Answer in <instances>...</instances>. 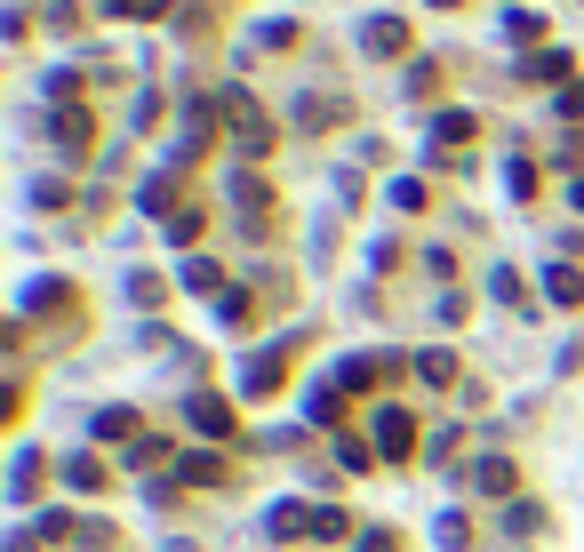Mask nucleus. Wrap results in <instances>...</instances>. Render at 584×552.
Instances as JSON below:
<instances>
[{"mask_svg":"<svg viewBox=\"0 0 584 552\" xmlns=\"http://www.w3.org/2000/svg\"><path fill=\"white\" fill-rule=\"evenodd\" d=\"M504 537H544V504L512 497V504H504Z\"/></svg>","mask_w":584,"mask_h":552,"instance_id":"nucleus-15","label":"nucleus"},{"mask_svg":"<svg viewBox=\"0 0 584 552\" xmlns=\"http://www.w3.org/2000/svg\"><path fill=\"white\" fill-rule=\"evenodd\" d=\"M361 552H400V537H393V529H368V537H361Z\"/></svg>","mask_w":584,"mask_h":552,"instance_id":"nucleus-34","label":"nucleus"},{"mask_svg":"<svg viewBox=\"0 0 584 552\" xmlns=\"http://www.w3.org/2000/svg\"><path fill=\"white\" fill-rule=\"evenodd\" d=\"M257 49H296V24L289 17H264L257 24Z\"/></svg>","mask_w":584,"mask_h":552,"instance_id":"nucleus-21","label":"nucleus"},{"mask_svg":"<svg viewBox=\"0 0 584 552\" xmlns=\"http://www.w3.org/2000/svg\"><path fill=\"white\" fill-rule=\"evenodd\" d=\"M345 529H353V521H345L336 504H321V512H313V537H345Z\"/></svg>","mask_w":584,"mask_h":552,"instance_id":"nucleus-32","label":"nucleus"},{"mask_svg":"<svg viewBox=\"0 0 584 552\" xmlns=\"http://www.w3.org/2000/svg\"><path fill=\"white\" fill-rule=\"evenodd\" d=\"M49 136H56V153H64V160H81V153H88V113H81V105H64V113L49 121Z\"/></svg>","mask_w":584,"mask_h":552,"instance_id":"nucleus-10","label":"nucleus"},{"mask_svg":"<svg viewBox=\"0 0 584 552\" xmlns=\"http://www.w3.org/2000/svg\"><path fill=\"white\" fill-rule=\"evenodd\" d=\"M56 296H73V289H64V281H32V289H24V313H49Z\"/></svg>","mask_w":584,"mask_h":552,"instance_id":"nucleus-28","label":"nucleus"},{"mask_svg":"<svg viewBox=\"0 0 584 552\" xmlns=\"http://www.w3.org/2000/svg\"><path fill=\"white\" fill-rule=\"evenodd\" d=\"M313 512H321V504H296V497L264 504V537H272V544H296V537H313Z\"/></svg>","mask_w":584,"mask_h":552,"instance_id":"nucleus-4","label":"nucleus"},{"mask_svg":"<svg viewBox=\"0 0 584 552\" xmlns=\"http://www.w3.org/2000/svg\"><path fill=\"white\" fill-rule=\"evenodd\" d=\"M400 376V353H353V361H336V385L345 393H376V385H393Z\"/></svg>","mask_w":584,"mask_h":552,"instance_id":"nucleus-2","label":"nucleus"},{"mask_svg":"<svg viewBox=\"0 0 584 552\" xmlns=\"http://www.w3.org/2000/svg\"><path fill=\"white\" fill-rule=\"evenodd\" d=\"M225 472H232V465L217 457V448H185V457H177V480H185V489H192V480H200V489H217Z\"/></svg>","mask_w":584,"mask_h":552,"instance_id":"nucleus-8","label":"nucleus"},{"mask_svg":"<svg viewBox=\"0 0 584 552\" xmlns=\"http://www.w3.org/2000/svg\"><path fill=\"white\" fill-rule=\"evenodd\" d=\"M361 49H368V56H400V49H408V24H400V17H368V24H361Z\"/></svg>","mask_w":584,"mask_h":552,"instance_id":"nucleus-9","label":"nucleus"},{"mask_svg":"<svg viewBox=\"0 0 584 552\" xmlns=\"http://www.w3.org/2000/svg\"><path fill=\"white\" fill-rule=\"evenodd\" d=\"M504 32L512 41H544V17L536 9H504Z\"/></svg>","mask_w":584,"mask_h":552,"instance_id":"nucleus-22","label":"nucleus"},{"mask_svg":"<svg viewBox=\"0 0 584 552\" xmlns=\"http://www.w3.org/2000/svg\"><path fill=\"white\" fill-rule=\"evenodd\" d=\"M281 376H289V344H272V353H249V361H240V393L264 400V393H281Z\"/></svg>","mask_w":584,"mask_h":552,"instance_id":"nucleus-3","label":"nucleus"},{"mask_svg":"<svg viewBox=\"0 0 584 552\" xmlns=\"http://www.w3.org/2000/svg\"><path fill=\"white\" fill-rule=\"evenodd\" d=\"M177 281H185V289H200V296H209V289L225 296V272H217L209 257H185V272H177Z\"/></svg>","mask_w":584,"mask_h":552,"instance_id":"nucleus-18","label":"nucleus"},{"mask_svg":"<svg viewBox=\"0 0 584 552\" xmlns=\"http://www.w3.org/2000/svg\"><path fill=\"white\" fill-rule=\"evenodd\" d=\"M417 376L449 393V385H457V353H440V344H432V353H417Z\"/></svg>","mask_w":584,"mask_h":552,"instance_id":"nucleus-17","label":"nucleus"},{"mask_svg":"<svg viewBox=\"0 0 584 552\" xmlns=\"http://www.w3.org/2000/svg\"><path fill=\"white\" fill-rule=\"evenodd\" d=\"M553 113H569V121H584V81H569V88L553 96Z\"/></svg>","mask_w":584,"mask_h":552,"instance_id":"nucleus-33","label":"nucleus"},{"mask_svg":"<svg viewBox=\"0 0 584 552\" xmlns=\"http://www.w3.org/2000/svg\"><path fill=\"white\" fill-rule=\"evenodd\" d=\"M368 440H376V457H385V465L417 457V417H408L400 400H385V408H376V417H368Z\"/></svg>","mask_w":584,"mask_h":552,"instance_id":"nucleus-1","label":"nucleus"},{"mask_svg":"<svg viewBox=\"0 0 584 552\" xmlns=\"http://www.w3.org/2000/svg\"><path fill=\"white\" fill-rule=\"evenodd\" d=\"M160 457H168L160 433H136V440H128V465H160Z\"/></svg>","mask_w":584,"mask_h":552,"instance_id":"nucleus-26","label":"nucleus"},{"mask_svg":"<svg viewBox=\"0 0 584 552\" xmlns=\"http://www.w3.org/2000/svg\"><path fill=\"white\" fill-rule=\"evenodd\" d=\"M217 321H225V329L249 321V289H225V296H217Z\"/></svg>","mask_w":584,"mask_h":552,"instance_id":"nucleus-29","label":"nucleus"},{"mask_svg":"<svg viewBox=\"0 0 584 552\" xmlns=\"http://www.w3.org/2000/svg\"><path fill=\"white\" fill-rule=\"evenodd\" d=\"M368 457H376V440H336V465L345 472H368Z\"/></svg>","mask_w":584,"mask_h":552,"instance_id":"nucleus-30","label":"nucleus"},{"mask_svg":"<svg viewBox=\"0 0 584 552\" xmlns=\"http://www.w3.org/2000/svg\"><path fill=\"white\" fill-rule=\"evenodd\" d=\"M544 304H584V272L576 264H544Z\"/></svg>","mask_w":584,"mask_h":552,"instance_id":"nucleus-13","label":"nucleus"},{"mask_svg":"<svg viewBox=\"0 0 584 552\" xmlns=\"http://www.w3.org/2000/svg\"><path fill=\"white\" fill-rule=\"evenodd\" d=\"M432 9H457V0H432Z\"/></svg>","mask_w":584,"mask_h":552,"instance_id":"nucleus-36","label":"nucleus"},{"mask_svg":"<svg viewBox=\"0 0 584 552\" xmlns=\"http://www.w3.org/2000/svg\"><path fill=\"white\" fill-rule=\"evenodd\" d=\"M432 537H440V552H465V537H472V529H465V512H440Z\"/></svg>","mask_w":584,"mask_h":552,"instance_id":"nucleus-24","label":"nucleus"},{"mask_svg":"<svg viewBox=\"0 0 584 552\" xmlns=\"http://www.w3.org/2000/svg\"><path fill=\"white\" fill-rule=\"evenodd\" d=\"M569 209H576V217H584V177H576V185H569Z\"/></svg>","mask_w":584,"mask_h":552,"instance_id":"nucleus-35","label":"nucleus"},{"mask_svg":"<svg viewBox=\"0 0 584 552\" xmlns=\"http://www.w3.org/2000/svg\"><path fill=\"white\" fill-rule=\"evenodd\" d=\"M489 296H504V304H529V296H521V272H512V264H497V272H489Z\"/></svg>","mask_w":584,"mask_h":552,"instance_id":"nucleus-27","label":"nucleus"},{"mask_svg":"<svg viewBox=\"0 0 584 552\" xmlns=\"http://www.w3.org/2000/svg\"><path fill=\"white\" fill-rule=\"evenodd\" d=\"M41 497V448H17V472H9V504Z\"/></svg>","mask_w":584,"mask_h":552,"instance_id":"nucleus-12","label":"nucleus"},{"mask_svg":"<svg viewBox=\"0 0 584 552\" xmlns=\"http://www.w3.org/2000/svg\"><path fill=\"white\" fill-rule=\"evenodd\" d=\"M521 81H569V49H544V56H529V64H521Z\"/></svg>","mask_w":584,"mask_h":552,"instance_id":"nucleus-19","label":"nucleus"},{"mask_svg":"<svg viewBox=\"0 0 584 552\" xmlns=\"http://www.w3.org/2000/svg\"><path fill=\"white\" fill-rule=\"evenodd\" d=\"M96 440H136V408H96Z\"/></svg>","mask_w":584,"mask_h":552,"instance_id":"nucleus-20","label":"nucleus"},{"mask_svg":"<svg viewBox=\"0 0 584 552\" xmlns=\"http://www.w3.org/2000/svg\"><path fill=\"white\" fill-rule=\"evenodd\" d=\"M504 192H512V200H529V192H536V168H529V160H512V168H504Z\"/></svg>","mask_w":584,"mask_h":552,"instance_id":"nucleus-31","label":"nucleus"},{"mask_svg":"<svg viewBox=\"0 0 584 552\" xmlns=\"http://www.w3.org/2000/svg\"><path fill=\"white\" fill-rule=\"evenodd\" d=\"M304 417H313L321 433H336V425H345V385H313V393H304Z\"/></svg>","mask_w":584,"mask_h":552,"instance_id":"nucleus-11","label":"nucleus"},{"mask_svg":"<svg viewBox=\"0 0 584 552\" xmlns=\"http://www.w3.org/2000/svg\"><path fill=\"white\" fill-rule=\"evenodd\" d=\"M136 209H153V217H177V168H160V177H145V192H136Z\"/></svg>","mask_w":584,"mask_h":552,"instance_id":"nucleus-14","label":"nucleus"},{"mask_svg":"<svg viewBox=\"0 0 584 552\" xmlns=\"http://www.w3.org/2000/svg\"><path fill=\"white\" fill-rule=\"evenodd\" d=\"M225 121H232V136H240V153H264V145H272V121H264V113H257L240 88L225 96Z\"/></svg>","mask_w":584,"mask_h":552,"instance_id":"nucleus-5","label":"nucleus"},{"mask_svg":"<svg viewBox=\"0 0 584 552\" xmlns=\"http://www.w3.org/2000/svg\"><path fill=\"white\" fill-rule=\"evenodd\" d=\"M185 417H192L200 440H232V408H225L217 393H192V400H185Z\"/></svg>","mask_w":584,"mask_h":552,"instance_id":"nucleus-6","label":"nucleus"},{"mask_svg":"<svg viewBox=\"0 0 584 552\" xmlns=\"http://www.w3.org/2000/svg\"><path fill=\"white\" fill-rule=\"evenodd\" d=\"M465 136H472V113H440L432 121V145H465Z\"/></svg>","mask_w":584,"mask_h":552,"instance_id":"nucleus-23","label":"nucleus"},{"mask_svg":"<svg viewBox=\"0 0 584 552\" xmlns=\"http://www.w3.org/2000/svg\"><path fill=\"white\" fill-rule=\"evenodd\" d=\"M200 225H209L200 209H177V217H168V240H177V249H192V240H200Z\"/></svg>","mask_w":584,"mask_h":552,"instance_id":"nucleus-25","label":"nucleus"},{"mask_svg":"<svg viewBox=\"0 0 584 552\" xmlns=\"http://www.w3.org/2000/svg\"><path fill=\"white\" fill-rule=\"evenodd\" d=\"M472 489H480V497H504V504H512V489H521V472H512V457H480V465H472Z\"/></svg>","mask_w":584,"mask_h":552,"instance_id":"nucleus-7","label":"nucleus"},{"mask_svg":"<svg viewBox=\"0 0 584 552\" xmlns=\"http://www.w3.org/2000/svg\"><path fill=\"white\" fill-rule=\"evenodd\" d=\"M64 480H73V489H105V457H88V448H81V457H64Z\"/></svg>","mask_w":584,"mask_h":552,"instance_id":"nucleus-16","label":"nucleus"}]
</instances>
